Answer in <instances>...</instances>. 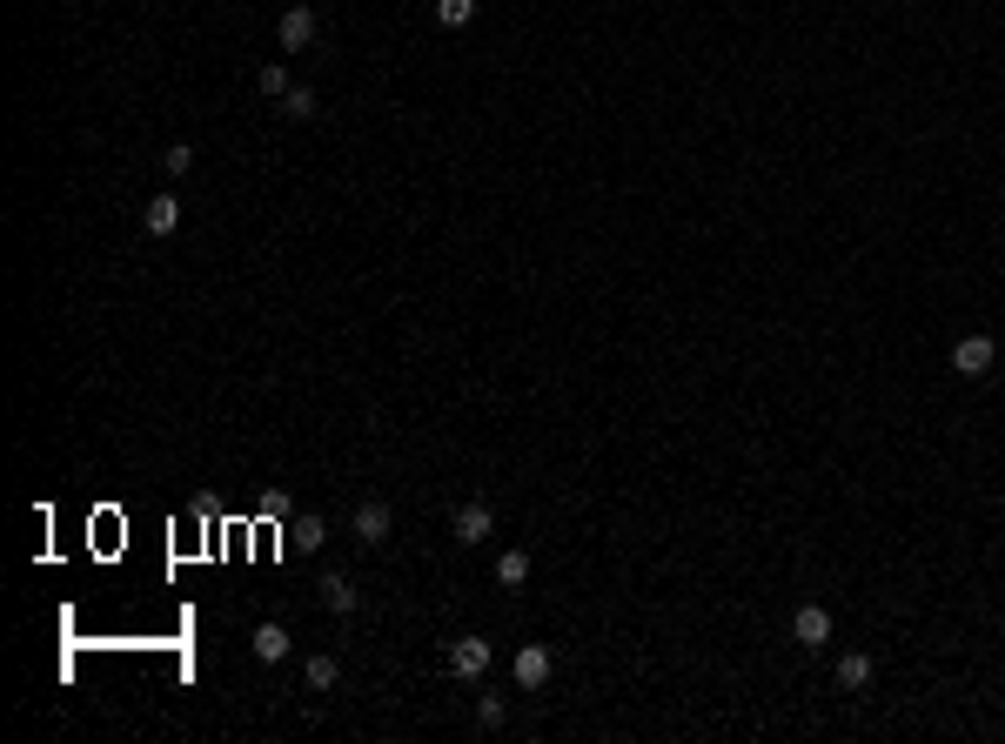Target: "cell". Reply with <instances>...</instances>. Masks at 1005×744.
Returning <instances> with one entry per match:
<instances>
[{
  "label": "cell",
  "mask_w": 1005,
  "mask_h": 744,
  "mask_svg": "<svg viewBox=\"0 0 1005 744\" xmlns=\"http://www.w3.org/2000/svg\"><path fill=\"white\" fill-rule=\"evenodd\" d=\"M302 677H309V691H329V684H335V677H342V664H335V657H329V651H315V657H309V664H302Z\"/></svg>",
  "instance_id": "cell-12"
},
{
  "label": "cell",
  "mask_w": 1005,
  "mask_h": 744,
  "mask_svg": "<svg viewBox=\"0 0 1005 744\" xmlns=\"http://www.w3.org/2000/svg\"><path fill=\"white\" fill-rule=\"evenodd\" d=\"M476 724H483V731H496V724H503V698H490V691H483V698H476Z\"/></svg>",
  "instance_id": "cell-19"
},
{
  "label": "cell",
  "mask_w": 1005,
  "mask_h": 744,
  "mask_svg": "<svg viewBox=\"0 0 1005 744\" xmlns=\"http://www.w3.org/2000/svg\"><path fill=\"white\" fill-rule=\"evenodd\" d=\"M322 604H329L335 617H356V610H362V590L349 584L342 570H329V577H322Z\"/></svg>",
  "instance_id": "cell-8"
},
{
  "label": "cell",
  "mask_w": 1005,
  "mask_h": 744,
  "mask_svg": "<svg viewBox=\"0 0 1005 744\" xmlns=\"http://www.w3.org/2000/svg\"><path fill=\"white\" fill-rule=\"evenodd\" d=\"M436 21H443V27H469V21H476V0H436Z\"/></svg>",
  "instance_id": "cell-16"
},
{
  "label": "cell",
  "mask_w": 1005,
  "mask_h": 744,
  "mask_svg": "<svg viewBox=\"0 0 1005 744\" xmlns=\"http://www.w3.org/2000/svg\"><path fill=\"white\" fill-rule=\"evenodd\" d=\"M315 27H322V21H315V7H309V0H295L289 14L275 21V41H282V54H302V47L315 41Z\"/></svg>",
  "instance_id": "cell-1"
},
{
  "label": "cell",
  "mask_w": 1005,
  "mask_h": 744,
  "mask_svg": "<svg viewBox=\"0 0 1005 744\" xmlns=\"http://www.w3.org/2000/svg\"><path fill=\"white\" fill-rule=\"evenodd\" d=\"M871 684V657L865 651H845L838 657V691H865Z\"/></svg>",
  "instance_id": "cell-11"
},
{
  "label": "cell",
  "mask_w": 1005,
  "mask_h": 744,
  "mask_svg": "<svg viewBox=\"0 0 1005 744\" xmlns=\"http://www.w3.org/2000/svg\"><path fill=\"white\" fill-rule=\"evenodd\" d=\"M449 671L456 677H483L490 671V644H483V637H456V644H449Z\"/></svg>",
  "instance_id": "cell-7"
},
{
  "label": "cell",
  "mask_w": 1005,
  "mask_h": 744,
  "mask_svg": "<svg viewBox=\"0 0 1005 744\" xmlns=\"http://www.w3.org/2000/svg\"><path fill=\"white\" fill-rule=\"evenodd\" d=\"M992 356H999V349H992V336H959V342H952V369H959V376H972V383H979V376H992Z\"/></svg>",
  "instance_id": "cell-4"
},
{
  "label": "cell",
  "mask_w": 1005,
  "mask_h": 744,
  "mask_svg": "<svg viewBox=\"0 0 1005 744\" xmlns=\"http://www.w3.org/2000/svg\"><path fill=\"white\" fill-rule=\"evenodd\" d=\"M282 114H289V121H315L322 101H315V88H289V94H282Z\"/></svg>",
  "instance_id": "cell-14"
},
{
  "label": "cell",
  "mask_w": 1005,
  "mask_h": 744,
  "mask_svg": "<svg viewBox=\"0 0 1005 744\" xmlns=\"http://www.w3.org/2000/svg\"><path fill=\"white\" fill-rule=\"evenodd\" d=\"M791 637H798L804 651H825L831 644V610L825 604H798L791 610Z\"/></svg>",
  "instance_id": "cell-3"
},
{
  "label": "cell",
  "mask_w": 1005,
  "mask_h": 744,
  "mask_svg": "<svg viewBox=\"0 0 1005 744\" xmlns=\"http://www.w3.org/2000/svg\"><path fill=\"white\" fill-rule=\"evenodd\" d=\"M510 671H516V691H543L550 671H557V657H550V644H523Z\"/></svg>",
  "instance_id": "cell-2"
},
{
  "label": "cell",
  "mask_w": 1005,
  "mask_h": 744,
  "mask_svg": "<svg viewBox=\"0 0 1005 744\" xmlns=\"http://www.w3.org/2000/svg\"><path fill=\"white\" fill-rule=\"evenodd\" d=\"M523 577H530V550H503V557H496V584H523Z\"/></svg>",
  "instance_id": "cell-13"
},
{
  "label": "cell",
  "mask_w": 1005,
  "mask_h": 744,
  "mask_svg": "<svg viewBox=\"0 0 1005 744\" xmlns=\"http://www.w3.org/2000/svg\"><path fill=\"white\" fill-rule=\"evenodd\" d=\"M289 537L302 543V550H322V537H329V523H322V517H302V523L289 530Z\"/></svg>",
  "instance_id": "cell-18"
},
{
  "label": "cell",
  "mask_w": 1005,
  "mask_h": 744,
  "mask_svg": "<svg viewBox=\"0 0 1005 744\" xmlns=\"http://www.w3.org/2000/svg\"><path fill=\"white\" fill-rule=\"evenodd\" d=\"M389 523H396V517H389V503H376V496L356 503V537L362 543H389Z\"/></svg>",
  "instance_id": "cell-9"
},
{
  "label": "cell",
  "mask_w": 1005,
  "mask_h": 744,
  "mask_svg": "<svg viewBox=\"0 0 1005 744\" xmlns=\"http://www.w3.org/2000/svg\"><path fill=\"white\" fill-rule=\"evenodd\" d=\"M141 228L155 235V242H168L181 228V195H148V215H141Z\"/></svg>",
  "instance_id": "cell-6"
},
{
  "label": "cell",
  "mask_w": 1005,
  "mask_h": 744,
  "mask_svg": "<svg viewBox=\"0 0 1005 744\" xmlns=\"http://www.w3.org/2000/svg\"><path fill=\"white\" fill-rule=\"evenodd\" d=\"M289 651H295L289 624H255V657H262V664H282Z\"/></svg>",
  "instance_id": "cell-10"
},
{
  "label": "cell",
  "mask_w": 1005,
  "mask_h": 744,
  "mask_svg": "<svg viewBox=\"0 0 1005 744\" xmlns=\"http://www.w3.org/2000/svg\"><path fill=\"white\" fill-rule=\"evenodd\" d=\"M490 530H496V510H490V503H463V510L449 517V537H456V543H469V550H476V543L490 537Z\"/></svg>",
  "instance_id": "cell-5"
},
{
  "label": "cell",
  "mask_w": 1005,
  "mask_h": 744,
  "mask_svg": "<svg viewBox=\"0 0 1005 744\" xmlns=\"http://www.w3.org/2000/svg\"><path fill=\"white\" fill-rule=\"evenodd\" d=\"M255 88H262L268 101H282V94H289L295 81H289V68H282V61H268V68H255Z\"/></svg>",
  "instance_id": "cell-15"
},
{
  "label": "cell",
  "mask_w": 1005,
  "mask_h": 744,
  "mask_svg": "<svg viewBox=\"0 0 1005 744\" xmlns=\"http://www.w3.org/2000/svg\"><path fill=\"white\" fill-rule=\"evenodd\" d=\"M195 168V148L188 141H168V155H161V175H188Z\"/></svg>",
  "instance_id": "cell-17"
}]
</instances>
